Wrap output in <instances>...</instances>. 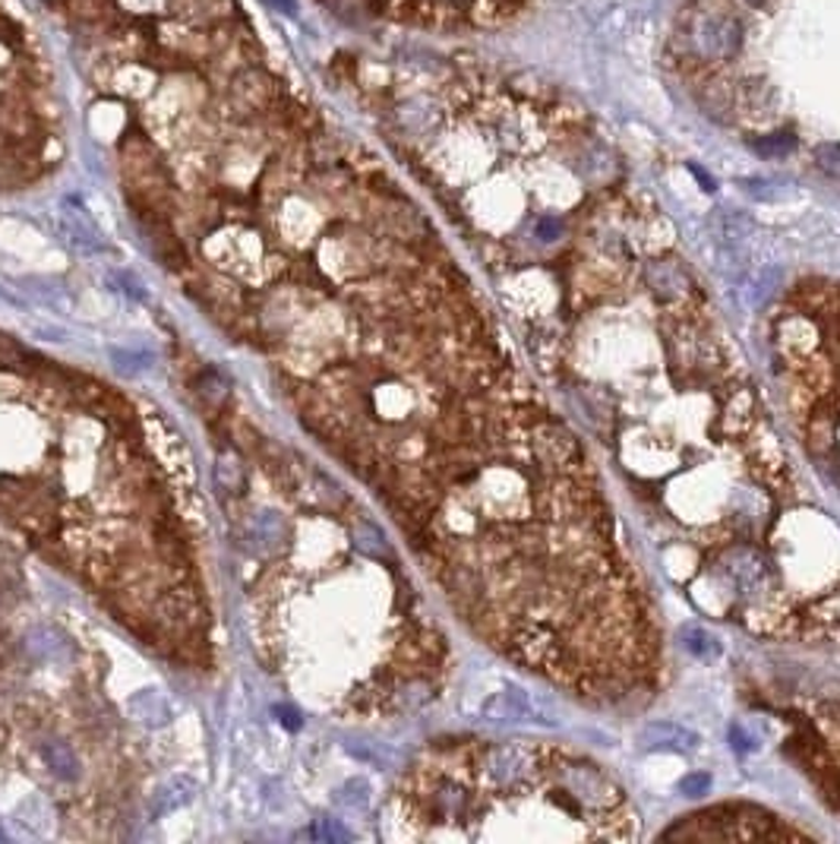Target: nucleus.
Wrapping results in <instances>:
<instances>
[{"label": "nucleus", "instance_id": "obj_8", "mask_svg": "<svg viewBox=\"0 0 840 844\" xmlns=\"http://www.w3.org/2000/svg\"><path fill=\"white\" fill-rule=\"evenodd\" d=\"M184 13H187L190 25H203V29H215V25L228 23L234 13V0H181Z\"/></svg>", "mask_w": 840, "mask_h": 844}, {"label": "nucleus", "instance_id": "obj_10", "mask_svg": "<svg viewBox=\"0 0 840 844\" xmlns=\"http://www.w3.org/2000/svg\"><path fill=\"white\" fill-rule=\"evenodd\" d=\"M752 142V149L758 152V156H784V152H790L796 146V137L790 130H777V133H768L765 140H749Z\"/></svg>", "mask_w": 840, "mask_h": 844}, {"label": "nucleus", "instance_id": "obj_9", "mask_svg": "<svg viewBox=\"0 0 840 844\" xmlns=\"http://www.w3.org/2000/svg\"><path fill=\"white\" fill-rule=\"evenodd\" d=\"M679 639H686L682 645L692 652V655H701V658H714L721 649H718V639L711 633H704L701 627H682L679 630Z\"/></svg>", "mask_w": 840, "mask_h": 844}, {"label": "nucleus", "instance_id": "obj_11", "mask_svg": "<svg viewBox=\"0 0 840 844\" xmlns=\"http://www.w3.org/2000/svg\"><path fill=\"white\" fill-rule=\"evenodd\" d=\"M816 162L828 174H840V146L838 142H825L816 149Z\"/></svg>", "mask_w": 840, "mask_h": 844}, {"label": "nucleus", "instance_id": "obj_12", "mask_svg": "<svg viewBox=\"0 0 840 844\" xmlns=\"http://www.w3.org/2000/svg\"><path fill=\"white\" fill-rule=\"evenodd\" d=\"M679 788H682V791H689V794H696V791H699V794H704V791H708V778H704V774H696V778H686V781H682Z\"/></svg>", "mask_w": 840, "mask_h": 844}, {"label": "nucleus", "instance_id": "obj_2", "mask_svg": "<svg viewBox=\"0 0 840 844\" xmlns=\"http://www.w3.org/2000/svg\"><path fill=\"white\" fill-rule=\"evenodd\" d=\"M0 519L120 627L190 671L215 623L187 488L120 389L0 335Z\"/></svg>", "mask_w": 840, "mask_h": 844}, {"label": "nucleus", "instance_id": "obj_6", "mask_svg": "<svg viewBox=\"0 0 840 844\" xmlns=\"http://www.w3.org/2000/svg\"><path fill=\"white\" fill-rule=\"evenodd\" d=\"M660 838H726V842H758V838H777V842H790V838H809L806 832H799L794 825H784L777 816L765 813L762 806L752 803H724L714 810H704L696 816H686L674 829H667Z\"/></svg>", "mask_w": 840, "mask_h": 844}, {"label": "nucleus", "instance_id": "obj_13", "mask_svg": "<svg viewBox=\"0 0 840 844\" xmlns=\"http://www.w3.org/2000/svg\"><path fill=\"white\" fill-rule=\"evenodd\" d=\"M749 3H755V7H758V3H765V0H749Z\"/></svg>", "mask_w": 840, "mask_h": 844}, {"label": "nucleus", "instance_id": "obj_5", "mask_svg": "<svg viewBox=\"0 0 840 844\" xmlns=\"http://www.w3.org/2000/svg\"><path fill=\"white\" fill-rule=\"evenodd\" d=\"M771 352L799 446L840 493V281H796L771 317Z\"/></svg>", "mask_w": 840, "mask_h": 844}, {"label": "nucleus", "instance_id": "obj_1", "mask_svg": "<svg viewBox=\"0 0 840 844\" xmlns=\"http://www.w3.org/2000/svg\"><path fill=\"white\" fill-rule=\"evenodd\" d=\"M279 124L262 168L222 152L190 193L168 171L133 218L345 469L367 488L418 478L474 434L515 361L396 181L323 120Z\"/></svg>", "mask_w": 840, "mask_h": 844}, {"label": "nucleus", "instance_id": "obj_7", "mask_svg": "<svg viewBox=\"0 0 840 844\" xmlns=\"http://www.w3.org/2000/svg\"><path fill=\"white\" fill-rule=\"evenodd\" d=\"M281 98L279 79L266 67L259 64H247L237 67L225 86V108L231 111L234 118H257L266 115L269 108H276V102Z\"/></svg>", "mask_w": 840, "mask_h": 844}, {"label": "nucleus", "instance_id": "obj_3", "mask_svg": "<svg viewBox=\"0 0 840 844\" xmlns=\"http://www.w3.org/2000/svg\"><path fill=\"white\" fill-rule=\"evenodd\" d=\"M291 522L247 544V601L272 671L354 718L405 715L440 696L449 649L386 535L338 484L279 444L254 452Z\"/></svg>", "mask_w": 840, "mask_h": 844}, {"label": "nucleus", "instance_id": "obj_4", "mask_svg": "<svg viewBox=\"0 0 840 844\" xmlns=\"http://www.w3.org/2000/svg\"><path fill=\"white\" fill-rule=\"evenodd\" d=\"M528 803L572 813L591 838H635V813L623 788L597 762L575 752L506 740L462 744L427 756L398 784L392 816L401 838H513V822H531Z\"/></svg>", "mask_w": 840, "mask_h": 844}]
</instances>
